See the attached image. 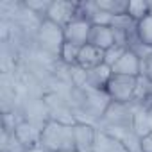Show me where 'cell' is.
I'll return each instance as SVG.
<instances>
[{
    "label": "cell",
    "instance_id": "6da1fadb",
    "mask_svg": "<svg viewBox=\"0 0 152 152\" xmlns=\"http://www.w3.org/2000/svg\"><path fill=\"white\" fill-rule=\"evenodd\" d=\"M39 147L45 152H73L75 150V129H73V125L48 118L41 129Z\"/></svg>",
    "mask_w": 152,
    "mask_h": 152
},
{
    "label": "cell",
    "instance_id": "7a4b0ae2",
    "mask_svg": "<svg viewBox=\"0 0 152 152\" xmlns=\"http://www.w3.org/2000/svg\"><path fill=\"white\" fill-rule=\"evenodd\" d=\"M138 84V77H129V75H115L109 79L106 86V93L111 99V102H120V104H129L134 97Z\"/></svg>",
    "mask_w": 152,
    "mask_h": 152
},
{
    "label": "cell",
    "instance_id": "3957f363",
    "mask_svg": "<svg viewBox=\"0 0 152 152\" xmlns=\"http://www.w3.org/2000/svg\"><path fill=\"white\" fill-rule=\"evenodd\" d=\"M36 36H38L39 47H41L45 52H48V54L59 57L61 47H63V43H64V34H63V29H61V27H57L56 23H52V22H48V20H43L41 25L38 27V34H36Z\"/></svg>",
    "mask_w": 152,
    "mask_h": 152
},
{
    "label": "cell",
    "instance_id": "277c9868",
    "mask_svg": "<svg viewBox=\"0 0 152 152\" xmlns=\"http://www.w3.org/2000/svg\"><path fill=\"white\" fill-rule=\"evenodd\" d=\"M77 16H79V4H75V2H61V0H57V2H50V7L47 11L45 20H48V22L56 23L57 27L64 29Z\"/></svg>",
    "mask_w": 152,
    "mask_h": 152
},
{
    "label": "cell",
    "instance_id": "5b68a950",
    "mask_svg": "<svg viewBox=\"0 0 152 152\" xmlns=\"http://www.w3.org/2000/svg\"><path fill=\"white\" fill-rule=\"evenodd\" d=\"M90 32H91V22L83 16H77L63 29L64 43H72L75 47H84L90 39Z\"/></svg>",
    "mask_w": 152,
    "mask_h": 152
},
{
    "label": "cell",
    "instance_id": "8992f818",
    "mask_svg": "<svg viewBox=\"0 0 152 152\" xmlns=\"http://www.w3.org/2000/svg\"><path fill=\"white\" fill-rule=\"evenodd\" d=\"M41 129H43V125H38L34 120H20V124L15 127L13 132L25 148H31V147L39 145Z\"/></svg>",
    "mask_w": 152,
    "mask_h": 152
},
{
    "label": "cell",
    "instance_id": "52a82bcc",
    "mask_svg": "<svg viewBox=\"0 0 152 152\" xmlns=\"http://www.w3.org/2000/svg\"><path fill=\"white\" fill-rule=\"evenodd\" d=\"M115 75H129V77H140L143 72V61L136 56L134 50L127 48L125 54L118 59V63L111 68Z\"/></svg>",
    "mask_w": 152,
    "mask_h": 152
},
{
    "label": "cell",
    "instance_id": "ba28073f",
    "mask_svg": "<svg viewBox=\"0 0 152 152\" xmlns=\"http://www.w3.org/2000/svg\"><path fill=\"white\" fill-rule=\"evenodd\" d=\"M75 152H93L97 141V129L91 124H75Z\"/></svg>",
    "mask_w": 152,
    "mask_h": 152
},
{
    "label": "cell",
    "instance_id": "9c48e42d",
    "mask_svg": "<svg viewBox=\"0 0 152 152\" xmlns=\"http://www.w3.org/2000/svg\"><path fill=\"white\" fill-rule=\"evenodd\" d=\"M104 64V50L95 47V45H90L86 43L84 47H81V52H79V61H77V66H81L83 70H93L97 66Z\"/></svg>",
    "mask_w": 152,
    "mask_h": 152
},
{
    "label": "cell",
    "instance_id": "30bf717a",
    "mask_svg": "<svg viewBox=\"0 0 152 152\" xmlns=\"http://www.w3.org/2000/svg\"><path fill=\"white\" fill-rule=\"evenodd\" d=\"M111 77H113V70L106 63L93 68V70H88L86 72V88L84 90H106Z\"/></svg>",
    "mask_w": 152,
    "mask_h": 152
},
{
    "label": "cell",
    "instance_id": "8fae6325",
    "mask_svg": "<svg viewBox=\"0 0 152 152\" xmlns=\"http://www.w3.org/2000/svg\"><path fill=\"white\" fill-rule=\"evenodd\" d=\"M90 45H95L102 50H107L115 45V31L113 27H100V25H91L90 32Z\"/></svg>",
    "mask_w": 152,
    "mask_h": 152
},
{
    "label": "cell",
    "instance_id": "7c38bea8",
    "mask_svg": "<svg viewBox=\"0 0 152 152\" xmlns=\"http://www.w3.org/2000/svg\"><path fill=\"white\" fill-rule=\"evenodd\" d=\"M131 129L140 138H145V136L152 134V124H150V118L147 115V107H134V116H132Z\"/></svg>",
    "mask_w": 152,
    "mask_h": 152
},
{
    "label": "cell",
    "instance_id": "4fadbf2b",
    "mask_svg": "<svg viewBox=\"0 0 152 152\" xmlns=\"http://www.w3.org/2000/svg\"><path fill=\"white\" fill-rule=\"evenodd\" d=\"M132 22H141L145 16L150 15V7L147 0H131L127 2V13H125Z\"/></svg>",
    "mask_w": 152,
    "mask_h": 152
},
{
    "label": "cell",
    "instance_id": "5bb4252c",
    "mask_svg": "<svg viewBox=\"0 0 152 152\" xmlns=\"http://www.w3.org/2000/svg\"><path fill=\"white\" fill-rule=\"evenodd\" d=\"M136 38L140 43L152 47V15L145 16L141 22L136 23Z\"/></svg>",
    "mask_w": 152,
    "mask_h": 152
},
{
    "label": "cell",
    "instance_id": "9a60e30c",
    "mask_svg": "<svg viewBox=\"0 0 152 152\" xmlns=\"http://www.w3.org/2000/svg\"><path fill=\"white\" fill-rule=\"evenodd\" d=\"M79 52H81V47H75V45H72V43H63L61 52H59V59H61V63H63L64 66L73 68V66H77Z\"/></svg>",
    "mask_w": 152,
    "mask_h": 152
},
{
    "label": "cell",
    "instance_id": "2e32d148",
    "mask_svg": "<svg viewBox=\"0 0 152 152\" xmlns=\"http://www.w3.org/2000/svg\"><path fill=\"white\" fill-rule=\"evenodd\" d=\"M23 7L34 15V16H47V11L50 7V2L48 0H38V2H34V0H29V2H23Z\"/></svg>",
    "mask_w": 152,
    "mask_h": 152
},
{
    "label": "cell",
    "instance_id": "e0dca14e",
    "mask_svg": "<svg viewBox=\"0 0 152 152\" xmlns=\"http://www.w3.org/2000/svg\"><path fill=\"white\" fill-rule=\"evenodd\" d=\"M125 50H127V47H122V45H116V43H115L111 48L104 50V63L113 68V66L118 63V59L125 54Z\"/></svg>",
    "mask_w": 152,
    "mask_h": 152
},
{
    "label": "cell",
    "instance_id": "ac0fdd59",
    "mask_svg": "<svg viewBox=\"0 0 152 152\" xmlns=\"http://www.w3.org/2000/svg\"><path fill=\"white\" fill-rule=\"evenodd\" d=\"M141 152H152V134L141 138Z\"/></svg>",
    "mask_w": 152,
    "mask_h": 152
},
{
    "label": "cell",
    "instance_id": "d6986e66",
    "mask_svg": "<svg viewBox=\"0 0 152 152\" xmlns=\"http://www.w3.org/2000/svg\"><path fill=\"white\" fill-rule=\"evenodd\" d=\"M25 152H45V150H43V148L38 145V147H31V148H27Z\"/></svg>",
    "mask_w": 152,
    "mask_h": 152
},
{
    "label": "cell",
    "instance_id": "ffe728a7",
    "mask_svg": "<svg viewBox=\"0 0 152 152\" xmlns=\"http://www.w3.org/2000/svg\"><path fill=\"white\" fill-rule=\"evenodd\" d=\"M147 115H148V118H150V124H152V104L147 107Z\"/></svg>",
    "mask_w": 152,
    "mask_h": 152
},
{
    "label": "cell",
    "instance_id": "44dd1931",
    "mask_svg": "<svg viewBox=\"0 0 152 152\" xmlns=\"http://www.w3.org/2000/svg\"><path fill=\"white\" fill-rule=\"evenodd\" d=\"M148 7H150V15H152V2H148Z\"/></svg>",
    "mask_w": 152,
    "mask_h": 152
}]
</instances>
